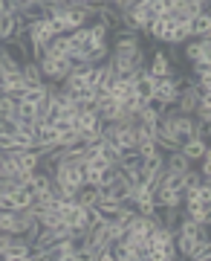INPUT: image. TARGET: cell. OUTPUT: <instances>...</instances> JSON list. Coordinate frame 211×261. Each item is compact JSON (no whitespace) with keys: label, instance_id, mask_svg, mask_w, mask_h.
Returning <instances> with one entry per match:
<instances>
[{"label":"cell","instance_id":"obj_15","mask_svg":"<svg viewBox=\"0 0 211 261\" xmlns=\"http://www.w3.org/2000/svg\"><path fill=\"white\" fill-rule=\"evenodd\" d=\"M29 148H35V137L15 130V134H12V151H29Z\"/></svg>","mask_w":211,"mask_h":261},{"label":"cell","instance_id":"obj_14","mask_svg":"<svg viewBox=\"0 0 211 261\" xmlns=\"http://www.w3.org/2000/svg\"><path fill=\"white\" fill-rule=\"evenodd\" d=\"M75 200H78L81 206H96L101 200L99 186H81V189H78V195H75Z\"/></svg>","mask_w":211,"mask_h":261},{"label":"cell","instance_id":"obj_21","mask_svg":"<svg viewBox=\"0 0 211 261\" xmlns=\"http://www.w3.org/2000/svg\"><path fill=\"white\" fill-rule=\"evenodd\" d=\"M35 116H38V105L18 99V119H35Z\"/></svg>","mask_w":211,"mask_h":261},{"label":"cell","instance_id":"obj_2","mask_svg":"<svg viewBox=\"0 0 211 261\" xmlns=\"http://www.w3.org/2000/svg\"><path fill=\"white\" fill-rule=\"evenodd\" d=\"M183 56L188 64H194V61H211V41L208 38H188L183 44Z\"/></svg>","mask_w":211,"mask_h":261},{"label":"cell","instance_id":"obj_20","mask_svg":"<svg viewBox=\"0 0 211 261\" xmlns=\"http://www.w3.org/2000/svg\"><path fill=\"white\" fill-rule=\"evenodd\" d=\"M191 261H208L211 258V241L205 238V241H197V247L191 250V255H188Z\"/></svg>","mask_w":211,"mask_h":261},{"label":"cell","instance_id":"obj_5","mask_svg":"<svg viewBox=\"0 0 211 261\" xmlns=\"http://www.w3.org/2000/svg\"><path fill=\"white\" fill-rule=\"evenodd\" d=\"M147 73L154 75V79H165V75H171V73H176V67L168 61V56L165 53H156L150 61H147Z\"/></svg>","mask_w":211,"mask_h":261},{"label":"cell","instance_id":"obj_22","mask_svg":"<svg viewBox=\"0 0 211 261\" xmlns=\"http://www.w3.org/2000/svg\"><path fill=\"white\" fill-rule=\"evenodd\" d=\"M191 137L194 140H211V122H200V119H194V128H191Z\"/></svg>","mask_w":211,"mask_h":261},{"label":"cell","instance_id":"obj_26","mask_svg":"<svg viewBox=\"0 0 211 261\" xmlns=\"http://www.w3.org/2000/svg\"><path fill=\"white\" fill-rule=\"evenodd\" d=\"M12 238H15V235H9V232H0V255H3V252L9 250Z\"/></svg>","mask_w":211,"mask_h":261},{"label":"cell","instance_id":"obj_7","mask_svg":"<svg viewBox=\"0 0 211 261\" xmlns=\"http://www.w3.org/2000/svg\"><path fill=\"white\" fill-rule=\"evenodd\" d=\"M44 56H49V58H67V56H70V38H67V35H55L44 47Z\"/></svg>","mask_w":211,"mask_h":261},{"label":"cell","instance_id":"obj_12","mask_svg":"<svg viewBox=\"0 0 211 261\" xmlns=\"http://www.w3.org/2000/svg\"><path fill=\"white\" fill-rule=\"evenodd\" d=\"M156 212H159V221H162V226H168V229H176V221H179V215H183V206H159Z\"/></svg>","mask_w":211,"mask_h":261},{"label":"cell","instance_id":"obj_16","mask_svg":"<svg viewBox=\"0 0 211 261\" xmlns=\"http://www.w3.org/2000/svg\"><path fill=\"white\" fill-rule=\"evenodd\" d=\"M12 32H15V12H3L0 15V44L9 41Z\"/></svg>","mask_w":211,"mask_h":261},{"label":"cell","instance_id":"obj_23","mask_svg":"<svg viewBox=\"0 0 211 261\" xmlns=\"http://www.w3.org/2000/svg\"><path fill=\"white\" fill-rule=\"evenodd\" d=\"M101 177H104V171H101V168L84 166V186H101Z\"/></svg>","mask_w":211,"mask_h":261},{"label":"cell","instance_id":"obj_9","mask_svg":"<svg viewBox=\"0 0 211 261\" xmlns=\"http://www.w3.org/2000/svg\"><path fill=\"white\" fill-rule=\"evenodd\" d=\"M208 35H211V15L205 9L191 20V38H208Z\"/></svg>","mask_w":211,"mask_h":261},{"label":"cell","instance_id":"obj_1","mask_svg":"<svg viewBox=\"0 0 211 261\" xmlns=\"http://www.w3.org/2000/svg\"><path fill=\"white\" fill-rule=\"evenodd\" d=\"M38 67H41V75L44 82H64L70 70H73V61L70 58H49V56H41L38 58Z\"/></svg>","mask_w":211,"mask_h":261},{"label":"cell","instance_id":"obj_4","mask_svg":"<svg viewBox=\"0 0 211 261\" xmlns=\"http://www.w3.org/2000/svg\"><path fill=\"white\" fill-rule=\"evenodd\" d=\"M183 215H188L191 221H200V224H211V203H202L197 197L183 200Z\"/></svg>","mask_w":211,"mask_h":261},{"label":"cell","instance_id":"obj_8","mask_svg":"<svg viewBox=\"0 0 211 261\" xmlns=\"http://www.w3.org/2000/svg\"><path fill=\"white\" fill-rule=\"evenodd\" d=\"M15 160H18L20 171H35L41 166V151L29 148V151H15Z\"/></svg>","mask_w":211,"mask_h":261},{"label":"cell","instance_id":"obj_28","mask_svg":"<svg viewBox=\"0 0 211 261\" xmlns=\"http://www.w3.org/2000/svg\"><path fill=\"white\" fill-rule=\"evenodd\" d=\"M84 3H93V6H96V3H101V0H84Z\"/></svg>","mask_w":211,"mask_h":261},{"label":"cell","instance_id":"obj_27","mask_svg":"<svg viewBox=\"0 0 211 261\" xmlns=\"http://www.w3.org/2000/svg\"><path fill=\"white\" fill-rule=\"evenodd\" d=\"M3 12H9V0H0V15Z\"/></svg>","mask_w":211,"mask_h":261},{"label":"cell","instance_id":"obj_24","mask_svg":"<svg viewBox=\"0 0 211 261\" xmlns=\"http://www.w3.org/2000/svg\"><path fill=\"white\" fill-rule=\"evenodd\" d=\"M194 119L211 122V102H197V108H194Z\"/></svg>","mask_w":211,"mask_h":261},{"label":"cell","instance_id":"obj_3","mask_svg":"<svg viewBox=\"0 0 211 261\" xmlns=\"http://www.w3.org/2000/svg\"><path fill=\"white\" fill-rule=\"evenodd\" d=\"M3 261H32V244L23 235H15L9 250L3 252Z\"/></svg>","mask_w":211,"mask_h":261},{"label":"cell","instance_id":"obj_17","mask_svg":"<svg viewBox=\"0 0 211 261\" xmlns=\"http://www.w3.org/2000/svg\"><path fill=\"white\" fill-rule=\"evenodd\" d=\"M12 200H15V209H29V206H32V189L18 186L12 192Z\"/></svg>","mask_w":211,"mask_h":261},{"label":"cell","instance_id":"obj_6","mask_svg":"<svg viewBox=\"0 0 211 261\" xmlns=\"http://www.w3.org/2000/svg\"><path fill=\"white\" fill-rule=\"evenodd\" d=\"M179 151H183L185 157L191 160V163H197V160L208 151V142L205 140H194V137H188V140H183L179 142Z\"/></svg>","mask_w":211,"mask_h":261},{"label":"cell","instance_id":"obj_13","mask_svg":"<svg viewBox=\"0 0 211 261\" xmlns=\"http://www.w3.org/2000/svg\"><path fill=\"white\" fill-rule=\"evenodd\" d=\"M0 119H18V99L0 93Z\"/></svg>","mask_w":211,"mask_h":261},{"label":"cell","instance_id":"obj_25","mask_svg":"<svg viewBox=\"0 0 211 261\" xmlns=\"http://www.w3.org/2000/svg\"><path fill=\"white\" fill-rule=\"evenodd\" d=\"M136 212H139V215H145V218L156 215V203H154V197H147V200H139V203H136Z\"/></svg>","mask_w":211,"mask_h":261},{"label":"cell","instance_id":"obj_10","mask_svg":"<svg viewBox=\"0 0 211 261\" xmlns=\"http://www.w3.org/2000/svg\"><path fill=\"white\" fill-rule=\"evenodd\" d=\"M78 142H81V130L78 128H67L55 134V148H73Z\"/></svg>","mask_w":211,"mask_h":261},{"label":"cell","instance_id":"obj_11","mask_svg":"<svg viewBox=\"0 0 211 261\" xmlns=\"http://www.w3.org/2000/svg\"><path fill=\"white\" fill-rule=\"evenodd\" d=\"M20 79L26 84H44V75H41V67H38V61H23V67H20Z\"/></svg>","mask_w":211,"mask_h":261},{"label":"cell","instance_id":"obj_19","mask_svg":"<svg viewBox=\"0 0 211 261\" xmlns=\"http://www.w3.org/2000/svg\"><path fill=\"white\" fill-rule=\"evenodd\" d=\"M194 82H200V79H211V61H194L191 70H188Z\"/></svg>","mask_w":211,"mask_h":261},{"label":"cell","instance_id":"obj_18","mask_svg":"<svg viewBox=\"0 0 211 261\" xmlns=\"http://www.w3.org/2000/svg\"><path fill=\"white\" fill-rule=\"evenodd\" d=\"M46 96H49V93H46V84H29L26 93L20 96V99H26V102H35L38 105V102H44Z\"/></svg>","mask_w":211,"mask_h":261}]
</instances>
